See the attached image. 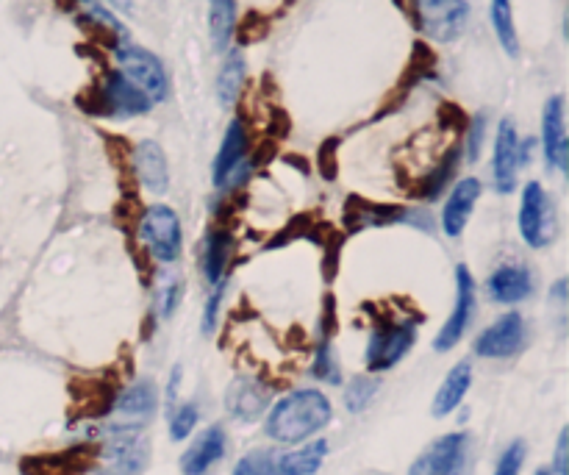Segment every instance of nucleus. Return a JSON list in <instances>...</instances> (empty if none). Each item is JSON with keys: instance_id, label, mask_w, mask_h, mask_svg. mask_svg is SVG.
Returning a JSON list of instances; mask_svg holds the SVG:
<instances>
[{"instance_id": "nucleus-1", "label": "nucleus", "mask_w": 569, "mask_h": 475, "mask_svg": "<svg viewBox=\"0 0 569 475\" xmlns=\"http://www.w3.org/2000/svg\"><path fill=\"white\" fill-rule=\"evenodd\" d=\"M331 414H334L331 400L320 389H297L273 406L267 417V437L281 445L306 442L331 423Z\"/></svg>"}, {"instance_id": "nucleus-2", "label": "nucleus", "mask_w": 569, "mask_h": 475, "mask_svg": "<svg viewBox=\"0 0 569 475\" xmlns=\"http://www.w3.org/2000/svg\"><path fill=\"white\" fill-rule=\"evenodd\" d=\"M114 62H117V70L139 92H145L153 103L167 100V95H170V75H167L156 53H150L148 48H139L131 39H125L120 45H114Z\"/></svg>"}, {"instance_id": "nucleus-3", "label": "nucleus", "mask_w": 569, "mask_h": 475, "mask_svg": "<svg viewBox=\"0 0 569 475\" xmlns=\"http://www.w3.org/2000/svg\"><path fill=\"white\" fill-rule=\"evenodd\" d=\"M517 225H520V237L525 239L528 248H547L556 239V206H553L550 192H545L539 181H528L522 187Z\"/></svg>"}, {"instance_id": "nucleus-4", "label": "nucleus", "mask_w": 569, "mask_h": 475, "mask_svg": "<svg viewBox=\"0 0 569 475\" xmlns=\"http://www.w3.org/2000/svg\"><path fill=\"white\" fill-rule=\"evenodd\" d=\"M470 0H414L420 31L433 42H456L470 23Z\"/></svg>"}, {"instance_id": "nucleus-5", "label": "nucleus", "mask_w": 569, "mask_h": 475, "mask_svg": "<svg viewBox=\"0 0 569 475\" xmlns=\"http://www.w3.org/2000/svg\"><path fill=\"white\" fill-rule=\"evenodd\" d=\"M139 237L145 242V248L153 259L170 264L178 262L181 250H184V231H181V220L170 206L156 203L139 220Z\"/></svg>"}, {"instance_id": "nucleus-6", "label": "nucleus", "mask_w": 569, "mask_h": 475, "mask_svg": "<svg viewBox=\"0 0 569 475\" xmlns=\"http://www.w3.org/2000/svg\"><path fill=\"white\" fill-rule=\"evenodd\" d=\"M470 467V434L453 431L445 434L417 456L409 475H467Z\"/></svg>"}, {"instance_id": "nucleus-7", "label": "nucleus", "mask_w": 569, "mask_h": 475, "mask_svg": "<svg viewBox=\"0 0 569 475\" xmlns=\"http://www.w3.org/2000/svg\"><path fill=\"white\" fill-rule=\"evenodd\" d=\"M414 342H417V325L411 320L378 325L367 345V367L372 373H384L409 353Z\"/></svg>"}, {"instance_id": "nucleus-8", "label": "nucleus", "mask_w": 569, "mask_h": 475, "mask_svg": "<svg viewBox=\"0 0 569 475\" xmlns=\"http://www.w3.org/2000/svg\"><path fill=\"white\" fill-rule=\"evenodd\" d=\"M522 164H528V145H522L517 125L503 120L497 125L495 153H492V178H495L497 192H514L517 189V175Z\"/></svg>"}, {"instance_id": "nucleus-9", "label": "nucleus", "mask_w": 569, "mask_h": 475, "mask_svg": "<svg viewBox=\"0 0 569 475\" xmlns=\"http://www.w3.org/2000/svg\"><path fill=\"white\" fill-rule=\"evenodd\" d=\"M475 278H472L470 267L467 264H458L456 267V303H453V312L447 317V323L442 325V331L433 339V348L439 353L456 348L461 337L467 334V328L472 323V314H475Z\"/></svg>"}, {"instance_id": "nucleus-10", "label": "nucleus", "mask_w": 569, "mask_h": 475, "mask_svg": "<svg viewBox=\"0 0 569 475\" xmlns=\"http://www.w3.org/2000/svg\"><path fill=\"white\" fill-rule=\"evenodd\" d=\"M100 112L109 114V117H137L153 109V100L139 92L120 70H114L103 78L100 84Z\"/></svg>"}, {"instance_id": "nucleus-11", "label": "nucleus", "mask_w": 569, "mask_h": 475, "mask_svg": "<svg viewBox=\"0 0 569 475\" xmlns=\"http://www.w3.org/2000/svg\"><path fill=\"white\" fill-rule=\"evenodd\" d=\"M522 345H525V320L522 314L508 312L475 339V353L483 359H508L520 353Z\"/></svg>"}, {"instance_id": "nucleus-12", "label": "nucleus", "mask_w": 569, "mask_h": 475, "mask_svg": "<svg viewBox=\"0 0 569 475\" xmlns=\"http://www.w3.org/2000/svg\"><path fill=\"white\" fill-rule=\"evenodd\" d=\"M542 150H545L547 167H553L558 173L567 170V106H564V98H561V95L547 98L545 109H542Z\"/></svg>"}, {"instance_id": "nucleus-13", "label": "nucleus", "mask_w": 569, "mask_h": 475, "mask_svg": "<svg viewBox=\"0 0 569 475\" xmlns=\"http://www.w3.org/2000/svg\"><path fill=\"white\" fill-rule=\"evenodd\" d=\"M245 156H248V128H245V123H242L239 117H234V120L228 123V128H225L220 153L214 156V164H211V181H214V187H225L228 178L242 167Z\"/></svg>"}, {"instance_id": "nucleus-14", "label": "nucleus", "mask_w": 569, "mask_h": 475, "mask_svg": "<svg viewBox=\"0 0 569 475\" xmlns=\"http://www.w3.org/2000/svg\"><path fill=\"white\" fill-rule=\"evenodd\" d=\"M481 192L483 184L478 178H472V175L456 181V187L447 195L445 206H442V228H445L447 237H461L464 225L470 223L472 209H475V203L481 198Z\"/></svg>"}, {"instance_id": "nucleus-15", "label": "nucleus", "mask_w": 569, "mask_h": 475, "mask_svg": "<svg viewBox=\"0 0 569 475\" xmlns=\"http://www.w3.org/2000/svg\"><path fill=\"white\" fill-rule=\"evenodd\" d=\"M134 173H137V181L142 187L153 192V195H161L167 192V184H170V167H167V156L161 150L159 142L153 139H142L137 148H134Z\"/></svg>"}, {"instance_id": "nucleus-16", "label": "nucleus", "mask_w": 569, "mask_h": 475, "mask_svg": "<svg viewBox=\"0 0 569 475\" xmlns=\"http://www.w3.org/2000/svg\"><path fill=\"white\" fill-rule=\"evenodd\" d=\"M225 456V431L220 425H211L200 434L186 453L181 456V473L184 475H206L209 467L220 462Z\"/></svg>"}, {"instance_id": "nucleus-17", "label": "nucleus", "mask_w": 569, "mask_h": 475, "mask_svg": "<svg viewBox=\"0 0 569 475\" xmlns=\"http://www.w3.org/2000/svg\"><path fill=\"white\" fill-rule=\"evenodd\" d=\"M267 403H270L267 389L261 387L259 381H253V378H236L234 384L228 387V392H225L228 412H231V417H236V420H242V423L259 420L261 412L267 409Z\"/></svg>"}, {"instance_id": "nucleus-18", "label": "nucleus", "mask_w": 569, "mask_h": 475, "mask_svg": "<svg viewBox=\"0 0 569 475\" xmlns=\"http://www.w3.org/2000/svg\"><path fill=\"white\" fill-rule=\"evenodd\" d=\"M486 289L495 303H520L533 292V275L522 264H503L489 275Z\"/></svg>"}, {"instance_id": "nucleus-19", "label": "nucleus", "mask_w": 569, "mask_h": 475, "mask_svg": "<svg viewBox=\"0 0 569 475\" xmlns=\"http://www.w3.org/2000/svg\"><path fill=\"white\" fill-rule=\"evenodd\" d=\"M245 78H248V62H245V53L239 48L225 50V59L220 64V73H217V81H214V92H217V100L223 109H231L236 106V100L245 89Z\"/></svg>"}, {"instance_id": "nucleus-20", "label": "nucleus", "mask_w": 569, "mask_h": 475, "mask_svg": "<svg viewBox=\"0 0 569 475\" xmlns=\"http://www.w3.org/2000/svg\"><path fill=\"white\" fill-rule=\"evenodd\" d=\"M472 387V364L470 362H458L450 373L445 375L442 387L433 398L431 414L433 417H447L450 412H456L461 406V400L467 398V392Z\"/></svg>"}, {"instance_id": "nucleus-21", "label": "nucleus", "mask_w": 569, "mask_h": 475, "mask_svg": "<svg viewBox=\"0 0 569 475\" xmlns=\"http://www.w3.org/2000/svg\"><path fill=\"white\" fill-rule=\"evenodd\" d=\"M75 9H78V20L81 23L89 25L92 31H98L103 37H109L112 48L128 39V31L123 28V23L100 0H75Z\"/></svg>"}, {"instance_id": "nucleus-22", "label": "nucleus", "mask_w": 569, "mask_h": 475, "mask_svg": "<svg viewBox=\"0 0 569 475\" xmlns=\"http://www.w3.org/2000/svg\"><path fill=\"white\" fill-rule=\"evenodd\" d=\"M156 403H159V395H156V387L150 381H139V384H131L125 389L123 395L117 398L114 409L120 417L131 420V425H139L145 417L156 412Z\"/></svg>"}, {"instance_id": "nucleus-23", "label": "nucleus", "mask_w": 569, "mask_h": 475, "mask_svg": "<svg viewBox=\"0 0 569 475\" xmlns=\"http://www.w3.org/2000/svg\"><path fill=\"white\" fill-rule=\"evenodd\" d=\"M231 250H234V237L217 228L206 237V245H203V275L209 281L211 287L220 284L225 275V267H228V259H231Z\"/></svg>"}, {"instance_id": "nucleus-24", "label": "nucleus", "mask_w": 569, "mask_h": 475, "mask_svg": "<svg viewBox=\"0 0 569 475\" xmlns=\"http://www.w3.org/2000/svg\"><path fill=\"white\" fill-rule=\"evenodd\" d=\"M236 34V0H209L211 48L225 53Z\"/></svg>"}, {"instance_id": "nucleus-25", "label": "nucleus", "mask_w": 569, "mask_h": 475, "mask_svg": "<svg viewBox=\"0 0 569 475\" xmlns=\"http://www.w3.org/2000/svg\"><path fill=\"white\" fill-rule=\"evenodd\" d=\"M325 456H328V442L314 439L303 448L278 456V470H281V475H314L325 462Z\"/></svg>"}, {"instance_id": "nucleus-26", "label": "nucleus", "mask_w": 569, "mask_h": 475, "mask_svg": "<svg viewBox=\"0 0 569 475\" xmlns=\"http://www.w3.org/2000/svg\"><path fill=\"white\" fill-rule=\"evenodd\" d=\"M489 20L495 28L497 45L503 48L506 56L517 59L520 56V34H517V23H514L511 0H489Z\"/></svg>"}, {"instance_id": "nucleus-27", "label": "nucleus", "mask_w": 569, "mask_h": 475, "mask_svg": "<svg viewBox=\"0 0 569 475\" xmlns=\"http://www.w3.org/2000/svg\"><path fill=\"white\" fill-rule=\"evenodd\" d=\"M458 159H461V148L447 150L445 156H442V162H436L439 167H436V170H433V173L422 181V187H420L422 198L433 200L442 195V189L447 187V181H453V175H456Z\"/></svg>"}, {"instance_id": "nucleus-28", "label": "nucleus", "mask_w": 569, "mask_h": 475, "mask_svg": "<svg viewBox=\"0 0 569 475\" xmlns=\"http://www.w3.org/2000/svg\"><path fill=\"white\" fill-rule=\"evenodd\" d=\"M378 392V378H370V375H356L345 389V406L347 412L359 414L370 406V400L375 398Z\"/></svg>"}, {"instance_id": "nucleus-29", "label": "nucleus", "mask_w": 569, "mask_h": 475, "mask_svg": "<svg viewBox=\"0 0 569 475\" xmlns=\"http://www.w3.org/2000/svg\"><path fill=\"white\" fill-rule=\"evenodd\" d=\"M234 475H281L278 456L270 450H253V453L239 459Z\"/></svg>"}, {"instance_id": "nucleus-30", "label": "nucleus", "mask_w": 569, "mask_h": 475, "mask_svg": "<svg viewBox=\"0 0 569 475\" xmlns=\"http://www.w3.org/2000/svg\"><path fill=\"white\" fill-rule=\"evenodd\" d=\"M314 375H317L320 381H328V384H339V367H336L334 350H331V334L322 337L317 359H314Z\"/></svg>"}, {"instance_id": "nucleus-31", "label": "nucleus", "mask_w": 569, "mask_h": 475, "mask_svg": "<svg viewBox=\"0 0 569 475\" xmlns=\"http://www.w3.org/2000/svg\"><path fill=\"white\" fill-rule=\"evenodd\" d=\"M525 442L522 439H514L506 450H503V456L497 459V467H495V475H520L522 464H525Z\"/></svg>"}, {"instance_id": "nucleus-32", "label": "nucleus", "mask_w": 569, "mask_h": 475, "mask_svg": "<svg viewBox=\"0 0 569 475\" xmlns=\"http://www.w3.org/2000/svg\"><path fill=\"white\" fill-rule=\"evenodd\" d=\"M198 425V406L195 403H184L181 409H175L173 420H170V437L173 439H186L192 434V428Z\"/></svg>"}, {"instance_id": "nucleus-33", "label": "nucleus", "mask_w": 569, "mask_h": 475, "mask_svg": "<svg viewBox=\"0 0 569 475\" xmlns=\"http://www.w3.org/2000/svg\"><path fill=\"white\" fill-rule=\"evenodd\" d=\"M483 137H486V117L478 114L470 123V131H467V156H470V162H475L481 156Z\"/></svg>"}, {"instance_id": "nucleus-34", "label": "nucleus", "mask_w": 569, "mask_h": 475, "mask_svg": "<svg viewBox=\"0 0 569 475\" xmlns=\"http://www.w3.org/2000/svg\"><path fill=\"white\" fill-rule=\"evenodd\" d=\"M181 281L170 275L167 281H164V287H161V317H170L175 312V306H178V300H181Z\"/></svg>"}, {"instance_id": "nucleus-35", "label": "nucleus", "mask_w": 569, "mask_h": 475, "mask_svg": "<svg viewBox=\"0 0 569 475\" xmlns=\"http://www.w3.org/2000/svg\"><path fill=\"white\" fill-rule=\"evenodd\" d=\"M225 284H214V292H211L209 303H206V312H203V334H211L214 331V323H217V312H220V303H223Z\"/></svg>"}, {"instance_id": "nucleus-36", "label": "nucleus", "mask_w": 569, "mask_h": 475, "mask_svg": "<svg viewBox=\"0 0 569 475\" xmlns=\"http://www.w3.org/2000/svg\"><path fill=\"white\" fill-rule=\"evenodd\" d=\"M567 442L569 434L567 428L558 434V445H556V475H567Z\"/></svg>"}, {"instance_id": "nucleus-37", "label": "nucleus", "mask_w": 569, "mask_h": 475, "mask_svg": "<svg viewBox=\"0 0 569 475\" xmlns=\"http://www.w3.org/2000/svg\"><path fill=\"white\" fill-rule=\"evenodd\" d=\"M178 384H181V367H175L173 378H170V387H167V409L175 406V395H178Z\"/></svg>"}, {"instance_id": "nucleus-38", "label": "nucleus", "mask_w": 569, "mask_h": 475, "mask_svg": "<svg viewBox=\"0 0 569 475\" xmlns=\"http://www.w3.org/2000/svg\"><path fill=\"white\" fill-rule=\"evenodd\" d=\"M100 3H109V6H114L117 12H125V14L134 12V0H100Z\"/></svg>"}, {"instance_id": "nucleus-39", "label": "nucleus", "mask_w": 569, "mask_h": 475, "mask_svg": "<svg viewBox=\"0 0 569 475\" xmlns=\"http://www.w3.org/2000/svg\"><path fill=\"white\" fill-rule=\"evenodd\" d=\"M536 475H553V473H550V470H539V473H536Z\"/></svg>"}]
</instances>
